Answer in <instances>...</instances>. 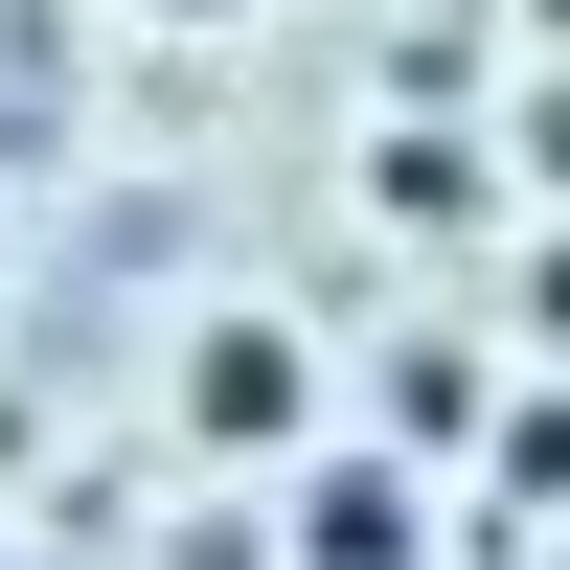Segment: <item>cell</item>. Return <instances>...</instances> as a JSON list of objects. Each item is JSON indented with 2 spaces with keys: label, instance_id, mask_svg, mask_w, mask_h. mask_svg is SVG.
Listing matches in <instances>:
<instances>
[{
  "label": "cell",
  "instance_id": "obj_4",
  "mask_svg": "<svg viewBox=\"0 0 570 570\" xmlns=\"http://www.w3.org/2000/svg\"><path fill=\"white\" fill-rule=\"evenodd\" d=\"M0 570H23V548H0Z\"/></svg>",
  "mask_w": 570,
  "mask_h": 570
},
{
  "label": "cell",
  "instance_id": "obj_2",
  "mask_svg": "<svg viewBox=\"0 0 570 570\" xmlns=\"http://www.w3.org/2000/svg\"><path fill=\"white\" fill-rule=\"evenodd\" d=\"M297 570H434V480H411V434L297 456Z\"/></svg>",
  "mask_w": 570,
  "mask_h": 570
},
{
  "label": "cell",
  "instance_id": "obj_3",
  "mask_svg": "<svg viewBox=\"0 0 570 570\" xmlns=\"http://www.w3.org/2000/svg\"><path fill=\"white\" fill-rule=\"evenodd\" d=\"M137 23H252V0H137Z\"/></svg>",
  "mask_w": 570,
  "mask_h": 570
},
{
  "label": "cell",
  "instance_id": "obj_1",
  "mask_svg": "<svg viewBox=\"0 0 570 570\" xmlns=\"http://www.w3.org/2000/svg\"><path fill=\"white\" fill-rule=\"evenodd\" d=\"M183 434L206 456H320V343L297 320H206L183 343Z\"/></svg>",
  "mask_w": 570,
  "mask_h": 570
}]
</instances>
